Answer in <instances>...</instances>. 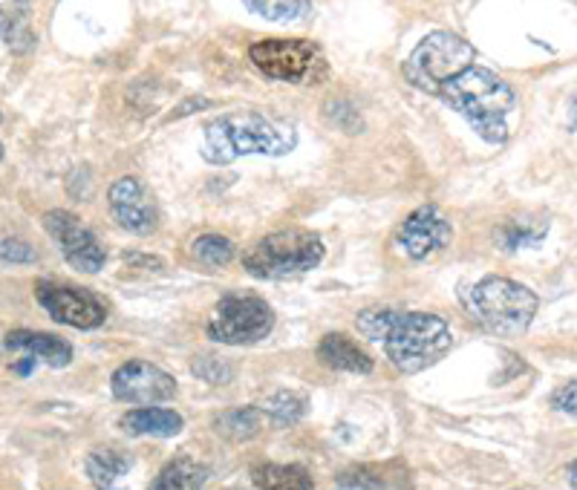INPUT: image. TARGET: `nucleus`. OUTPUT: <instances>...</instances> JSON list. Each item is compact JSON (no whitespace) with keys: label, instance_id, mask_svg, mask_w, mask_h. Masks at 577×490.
<instances>
[{"label":"nucleus","instance_id":"obj_1","mask_svg":"<svg viewBox=\"0 0 577 490\" xmlns=\"http://www.w3.org/2000/svg\"><path fill=\"white\" fill-rule=\"evenodd\" d=\"M358 332L367 341L384 343L390 364L416 375L433 367L451 352V326L427 312H393V309H367L358 315Z\"/></svg>","mask_w":577,"mask_h":490},{"label":"nucleus","instance_id":"obj_2","mask_svg":"<svg viewBox=\"0 0 577 490\" xmlns=\"http://www.w3.org/2000/svg\"><path fill=\"white\" fill-rule=\"evenodd\" d=\"M436 96L445 98V104L465 116L474 127L479 139L488 145H505L511 130H508V113L517 107V93L511 84L500 78L494 70L471 64L451 81L439 87Z\"/></svg>","mask_w":577,"mask_h":490},{"label":"nucleus","instance_id":"obj_3","mask_svg":"<svg viewBox=\"0 0 577 490\" xmlns=\"http://www.w3.org/2000/svg\"><path fill=\"white\" fill-rule=\"evenodd\" d=\"M298 147V130L292 122L269 119L263 113L243 110L226 113L205 124L202 159L208 165H231L240 156H283Z\"/></svg>","mask_w":577,"mask_h":490},{"label":"nucleus","instance_id":"obj_4","mask_svg":"<svg viewBox=\"0 0 577 490\" xmlns=\"http://www.w3.org/2000/svg\"><path fill=\"white\" fill-rule=\"evenodd\" d=\"M465 312L479 326L500 338H520L537 315V294L508 280V277H482L474 286L459 292Z\"/></svg>","mask_w":577,"mask_h":490},{"label":"nucleus","instance_id":"obj_5","mask_svg":"<svg viewBox=\"0 0 577 490\" xmlns=\"http://www.w3.org/2000/svg\"><path fill=\"white\" fill-rule=\"evenodd\" d=\"M324 260V240L312 231L289 228L251 245L243 254V269L260 280H286L318 269Z\"/></svg>","mask_w":577,"mask_h":490},{"label":"nucleus","instance_id":"obj_6","mask_svg":"<svg viewBox=\"0 0 577 490\" xmlns=\"http://www.w3.org/2000/svg\"><path fill=\"white\" fill-rule=\"evenodd\" d=\"M474 58H477V49L456 32H430L419 41V47L410 52L402 73L413 87L436 96L439 87L451 81L453 75L462 73L465 67H471Z\"/></svg>","mask_w":577,"mask_h":490},{"label":"nucleus","instance_id":"obj_7","mask_svg":"<svg viewBox=\"0 0 577 490\" xmlns=\"http://www.w3.org/2000/svg\"><path fill=\"white\" fill-rule=\"evenodd\" d=\"M275 329V312L263 297L254 294H226L211 318H208V338L226 346H249V343L269 338Z\"/></svg>","mask_w":577,"mask_h":490},{"label":"nucleus","instance_id":"obj_8","mask_svg":"<svg viewBox=\"0 0 577 490\" xmlns=\"http://www.w3.org/2000/svg\"><path fill=\"white\" fill-rule=\"evenodd\" d=\"M249 61L275 81L289 84H312L327 73V61L318 44L301 38H272L249 47Z\"/></svg>","mask_w":577,"mask_h":490},{"label":"nucleus","instance_id":"obj_9","mask_svg":"<svg viewBox=\"0 0 577 490\" xmlns=\"http://www.w3.org/2000/svg\"><path fill=\"white\" fill-rule=\"evenodd\" d=\"M44 228H47V234H50L52 240L58 243L64 260L73 269L84 271V274H96V271L104 269V263H107L104 245L96 240V234L90 228L81 225L76 214L61 211V208L47 211L44 214Z\"/></svg>","mask_w":577,"mask_h":490},{"label":"nucleus","instance_id":"obj_10","mask_svg":"<svg viewBox=\"0 0 577 490\" xmlns=\"http://www.w3.org/2000/svg\"><path fill=\"white\" fill-rule=\"evenodd\" d=\"M35 297L50 312L52 320L67 323L73 329H99L101 323L107 320V306L87 289L41 280L35 286Z\"/></svg>","mask_w":577,"mask_h":490},{"label":"nucleus","instance_id":"obj_11","mask_svg":"<svg viewBox=\"0 0 577 490\" xmlns=\"http://www.w3.org/2000/svg\"><path fill=\"white\" fill-rule=\"evenodd\" d=\"M453 240V225L445 217V211L433 202L419 205L407 220L399 225L396 245L404 254L416 263L430 260L433 254H439L442 248H448Z\"/></svg>","mask_w":577,"mask_h":490},{"label":"nucleus","instance_id":"obj_12","mask_svg":"<svg viewBox=\"0 0 577 490\" xmlns=\"http://www.w3.org/2000/svg\"><path fill=\"white\" fill-rule=\"evenodd\" d=\"M107 202H110V214L119 222L125 231L136 234V237H148L156 231L159 222V211L153 202L151 191L136 179V176H122L110 185L107 191Z\"/></svg>","mask_w":577,"mask_h":490},{"label":"nucleus","instance_id":"obj_13","mask_svg":"<svg viewBox=\"0 0 577 490\" xmlns=\"http://www.w3.org/2000/svg\"><path fill=\"white\" fill-rule=\"evenodd\" d=\"M113 395L127 404H159L176 395L174 375L153 367L148 361H127L113 372Z\"/></svg>","mask_w":577,"mask_h":490},{"label":"nucleus","instance_id":"obj_14","mask_svg":"<svg viewBox=\"0 0 577 490\" xmlns=\"http://www.w3.org/2000/svg\"><path fill=\"white\" fill-rule=\"evenodd\" d=\"M318 361L329 369H341V372H355V375H370L373 372V358L358 346V343L341 335V332H332L324 341L318 343Z\"/></svg>","mask_w":577,"mask_h":490},{"label":"nucleus","instance_id":"obj_15","mask_svg":"<svg viewBox=\"0 0 577 490\" xmlns=\"http://www.w3.org/2000/svg\"><path fill=\"white\" fill-rule=\"evenodd\" d=\"M130 467H133L130 453L119 447H96L87 456V476L96 490H122Z\"/></svg>","mask_w":577,"mask_h":490},{"label":"nucleus","instance_id":"obj_16","mask_svg":"<svg viewBox=\"0 0 577 490\" xmlns=\"http://www.w3.org/2000/svg\"><path fill=\"white\" fill-rule=\"evenodd\" d=\"M6 346L9 349H21L29 352L32 358L47 361L50 367H67L73 361V346L61 338H55L50 332H26V329H15L6 335Z\"/></svg>","mask_w":577,"mask_h":490},{"label":"nucleus","instance_id":"obj_17","mask_svg":"<svg viewBox=\"0 0 577 490\" xmlns=\"http://www.w3.org/2000/svg\"><path fill=\"white\" fill-rule=\"evenodd\" d=\"M0 41L21 55L35 47V32L29 24V0H0Z\"/></svg>","mask_w":577,"mask_h":490},{"label":"nucleus","instance_id":"obj_18","mask_svg":"<svg viewBox=\"0 0 577 490\" xmlns=\"http://www.w3.org/2000/svg\"><path fill=\"white\" fill-rule=\"evenodd\" d=\"M122 427L130 436H156V439H171L182 430V416L174 410H159V407H145V410H130L122 418Z\"/></svg>","mask_w":577,"mask_h":490},{"label":"nucleus","instance_id":"obj_19","mask_svg":"<svg viewBox=\"0 0 577 490\" xmlns=\"http://www.w3.org/2000/svg\"><path fill=\"white\" fill-rule=\"evenodd\" d=\"M251 482L257 490H312V476L303 465H254Z\"/></svg>","mask_w":577,"mask_h":490},{"label":"nucleus","instance_id":"obj_20","mask_svg":"<svg viewBox=\"0 0 577 490\" xmlns=\"http://www.w3.org/2000/svg\"><path fill=\"white\" fill-rule=\"evenodd\" d=\"M205 479H208V470L197 465L194 459L182 456V459H174L159 470L151 490H202Z\"/></svg>","mask_w":577,"mask_h":490},{"label":"nucleus","instance_id":"obj_21","mask_svg":"<svg viewBox=\"0 0 577 490\" xmlns=\"http://www.w3.org/2000/svg\"><path fill=\"white\" fill-rule=\"evenodd\" d=\"M217 433L228 441H249L263 430V413L260 407H234L214 421Z\"/></svg>","mask_w":577,"mask_h":490},{"label":"nucleus","instance_id":"obj_22","mask_svg":"<svg viewBox=\"0 0 577 490\" xmlns=\"http://www.w3.org/2000/svg\"><path fill=\"white\" fill-rule=\"evenodd\" d=\"M549 225L546 222H528V220H511L502 222L494 231V240L502 251H520V248H534L543 243Z\"/></svg>","mask_w":577,"mask_h":490},{"label":"nucleus","instance_id":"obj_23","mask_svg":"<svg viewBox=\"0 0 577 490\" xmlns=\"http://www.w3.org/2000/svg\"><path fill=\"white\" fill-rule=\"evenodd\" d=\"M243 6L272 24H292L309 12V0H243Z\"/></svg>","mask_w":577,"mask_h":490},{"label":"nucleus","instance_id":"obj_24","mask_svg":"<svg viewBox=\"0 0 577 490\" xmlns=\"http://www.w3.org/2000/svg\"><path fill=\"white\" fill-rule=\"evenodd\" d=\"M191 257L208 269H220L234 260V243L220 234H202L191 243Z\"/></svg>","mask_w":577,"mask_h":490},{"label":"nucleus","instance_id":"obj_25","mask_svg":"<svg viewBox=\"0 0 577 490\" xmlns=\"http://www.w3.org/2000/svg\"><path fill=\"white\" fill-rule=\"evenodd\" d=\"M306 407H309V401L298 395V392H286L280 390L275 395H269L263 404H260V413L263 416H272L277 424H295V421H301L306 416Z\"/></svg>","mask_w":577,"mask_h":490},{"label":"nucleus","instance_id":"obj_26","mask_svg":"<svg viewBox=\"0 0 577 490\" xmlns=\"http://www.w3.org/2000/svg\"><path fill=\"white\" fill-rule=\"evenodd\" d=\"M191 372H194L200 381L214 384V387L228 384V381L234 378V367L228 364L226 358H217V355H202V358H197V361L191 364Z\"/></svg>","mask_w":577,"mask_h":490},{"label":"nucleus","instance_id":"obj_27","mask_svg":"<svg viewBox=\"0 0 577 490\" xmlns=\"http://www.w3.org/2000/svg\"><path fill=\"white\" fill-rule=\"evenodd\" d=\"M327 119L332 124H338L344 133H361V116L358 110L352 107L350 101H329L327 104Z\"/></svg>","mask_w":577,"mask_h":490},{"label":"nucleus","instance_id":"obj_28","mask_svg":"<svg viewBox=\"0 0 577 490\" xmlns=\"http://www.w3.org/2000/svg\"><path fill=\"white\" fill-rule=\"evenodd\" d=\"M341 488L350 490H381L384 488V479L378 476V467H358V470H350L338 479Z\"/></svg>","mask_w":577,"mask_h":490},{"label":"nucleus","instance_id":"obj_29","mask_svg":"<svg viewBox=\"0 0 577 490\" xmlns=\"http://www.w3.org/2000/svg\"><path fill=\"white\" fill-rule=\"evenodd\" d=\"M0 260H3V263H12V266H18V263H35V260H38V251L29 243H24V240H3V243H0Z\"/></svg>","mask_w":577,"mask_h":490},{"label":"nucleus","instance_id":"obj_30","mask_svg":"<svg viewBox=\"0 0 577 490\" xmlns=\"http://www.w3.org/2000/svg\"><path fill=\"white\" fill-rule=\"evenodd\" d=\"M575 395H577L575 381H569L563 390L554 392L552 407L554 410H560V413H569V416H575Z\"/></svg>","mask_w":577,"mask_h":490},{"label":"nucleus","instance_id":"obj_31","mask_svg":"<svg viewBox=\"0 0 577 490\" xmlns=\"http://www.w3.org/2000/svg\"><path fill=\"white\" fill-rule=\"evenodd\" d=\"M205 107H211V101L208 98H188L179 110H176L171 119H179V116H188V113H194V110H205Z\"/></svg>","mask_w":577,"mask_h":490},{"label":"nucleus","instance_id":"obj_32","mask_svg":"<svg viewBox=\"0 0 577 490\" xmlns=\"http://www.w3.org/2000/svg\"><path fill=\"white\" fill-rule=\"evenodd\" d=\"M32 369H35V358H32V355H26V358H21V361L15 364V372H18V375H29Z\"/></svg>","mask_w":577,"mask_h":490},{"label":"nucleus","instance_id":"obj_33","mask_svg":"<svg viewBox=\"0 0 577 490\" xmlns=\"http://www.w3.org/2000/svg\"><path fill=\"white\" fill-rule=\"evenodd\" d=\"M566 473H569V488L575 490V462L569 465V470H566Z\"/></svg>","mask_w":577,"mask_h":490},{"label":"nucleus","instance_id":"obj_34","mask_svg":"<svg viewBox=\"0 0 577 490\" xmlns=\"http://www.w3.org/2000/svg\"><path fill=\"white\" fill-rule=\"evenodd\" d=\"M3 156H6V150H3V145H0V162H3Z\"/></svg>","mask_w":577,"mask_h":490},{"label":"nucleus","instance_id":"obj_35","mask_svg":"<svg viewBox=\"0 0 577 490\" xmlns=\"http://www.w3.org/2000/svg\"><path fill=\"white\" fill-rule=\"evenodd\" d=\"M0 119H3V116H0Z\"/></svg>","mask_w":577,"mask_h":490}]
</instances>
